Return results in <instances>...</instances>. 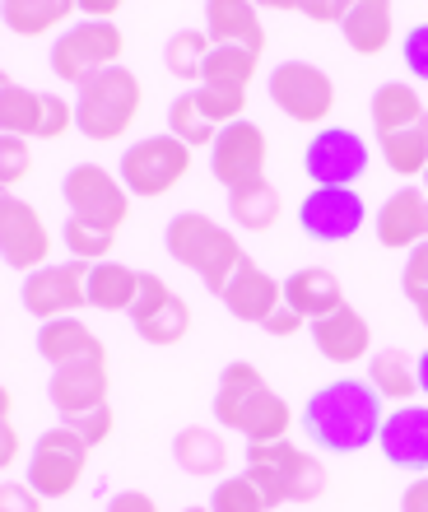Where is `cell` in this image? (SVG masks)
<instances>
[{
  "instance_id": "cell-41",
  "label": "cell",
  "mask_w": 428,
  "mask_h": 512,
  "mask_svg": "<svg viewBox=\"0 0 428 512\" xmlns=\"http://www.w3.org/2000/svg\"><path fill=\"white\" fill-rule=\"evenodd\" d=\"M28 173H33V154H28V140H19V135H5V140H0V177H5V187L24 182Z\"/></svg>"
},
{
  "instance_id": "cell-20",
  "label": "cell",
  "mask_w": 428,
  "mask_h": 512,
  "mask_svg": "<svg viewBox=\"0 0 428 512\" xmlns=\"http://www.w3.org/2000/svg\"><path fill=\"white\" fill-rule=\"evenodd\" d=\"M224 308L238 317V322H252V326H266L270 312L284 303V280H275L266 266H256L252 256L233 270V280H228L224 294Z\"/></svg>"
},
{
  "instance_id": "cell-7",
  "label": "cell",
  "mask_w": 428,
  "mask_h": 512,
  "mask_svg": "<svg viewBox=\"0 0 428 512\" xmlns=\"http://www.w3.org/2000/svg\"><path fill=\"white\" fill-rule=\"evenodd\" d=\"M187 173H191V145H182L177 135H145V140L121 149L117 163V177L140 201L168 196Z\"/></svg>"
},
{
  "instance_id": "cell-16",
  "label": "cell",
  "mask_w": 428,
  "mask_h": 512,
  "mask_svg": "<svg viewBox=\"0 0 428 512\" xmlns=\"http://www.w3.org/2000/svg\"><path fill=\"white\" fill-rule=\"evenodd\" d=\"M298 229L312 243H349L363 229V196L354 187H312L298 205Z\"/></svg>"
},
{
  "instance_id": "cell-47",
  "label": "cell",
  "mask_w": 428,
  "mask_h": 512,
  "mask_svg": "<svg viewBox=\"0 0 428 512\" xmlns=\"http://www.w3.org/2000/svg\"><path fill=\"white\" fill-rule=\"evenodd\" d=\"M19 457V433H14V419H10V391L0 396V466H14Z\"/></svg>"
},
{
  "instance_id": "cell-27",
  "label": "cell",
  "mask_w": 428,
  "mask_h": 512,
  "mask_svg": "<svg viewBox=\"0 0 428 512\" xmlns=\"http://www.w3.org/2000/svg\"><path fill=\"white\" fill-rule=\"evenodd\" d=\"M368 387L391 405H415L419 396V359L405 350H377L368 359Z\"/></svg>"
},
{
  "instance_id": "cell-34",
  "label": "cell",
  "mask_w": 428,
  "mask_h": 512,
  "mask_svg": "<svg viewBox=\"0 0 428 512\" xmlns=\"http://www.w3.org/2000/svg\"><path fill=\"white\" fill-rule=\"evenodd\" d=\"M377 149H382V163H387L396 177H424L428 173V126H410V131L382 135Z\"/></svg>"
},
{
  "instance_id": "cell-11",
  "label": "cell",
  "mask_w": 428,
  "mask_h": 512,
  "mask_svg": "<svg viewBox=\"0 0 428 512\" xmlns=\"http://www.w3.org/2000/svg\"><path fill=\"white\" fill-rule=\"evenodd\" d=\"M303 173L312 187H354L368 173V145L349 126H321L303 149Z\"/></svg>"
},
{
  "instance_id": "cell-12",
  "label": "cell",
  "mask_w": 428,
  "mask_h": 512,
  "mask_svg": "<svg viewBox=\"0 0 428 512\" xmlns=\"http://www.w3.org/2000/svg\"><path fill=\"white\" fill-rule=\"evenodd\" d=\"M24 312L38 322H56V317H75L89 303V261H66V266H42L24 275Z\"/></svg>"
},
{
  "instance_id": "cell-25",
  "label": "cell",
  "mask_w": 428,
  "mask_h": 512,
  "mask_svg": "<svg viewBox=\"0 0 428 512\" xmlns=\"http://www.w3.org/2000/svg\"><path fill=\"white\" fill-rule=\"evenodd\" d=\"M38 354L52 368L80 364V359H107L103 340H98L80 317H56V322H42L38 326Z\"/></svg>"
},
{
  "instance_id": "cell-24",
  "label": "cell",
  "mask_w": 428,
  "mask_h": 512,
  "mask_svg": "<svg viewBox=\"0 0 428 512\" xmlns=\"http://www.w3.org/2000/svg\"><path fill=\"white\" fill-rule=\"evenodd\" d=\"M340 38H345L349 52L359 56H382L396 38V10L387 0H354L340 24Z\"/></svg>"
},
{
  "instance_id": "cell-52",
  "label": "cell",
  "mask_w": 428,
  "mask_h": 512,
  "mask_svg": "<svg viewBox=\"0 0 428 512\" xmlns=\"http://www.w3.org/2000/svg\"><path fill=\"white\" fill-rule=\"evenodd\" d=\"M419 396H428V350L419 354Z\"/></svg>"
},
{
  "instance_id": "cell-2",
  "label": "cell",
  "mask_w": 428,
  "mask_h": 512,
  "mask_svg": "<svg viewBox=\"0 0 428 512\" xmlns=\"http://www.w3.org/2000/svg\"><path fill=\"white\" fill-rule=\"evenodd\" d=\"M214 419H219V429L242 433L247 447L284 443V438H289V424H294L284 396H275L270 382L261 378V368L247 364V359H233V364H224V373H219Z\"/></svg>"
},
{
  "instance_id": "cell-37",
  "label": "cell",
  "mask_w": 428,
  "mask_h": 512,
  "mask_svg": "<svg viewBox=\"0 0 428 512\" xmlns=\"http://www.w3.org/2000/svg\"><path fill=\"white\" fill-rule=\"evenodd\" d=\"M196 98V108L205 112V122L214 131H224V126L242 122V108H247V89H219V84H201V89H191Z\"/></svg>"
},
{
  "instance_id": "cell-28",
  "label": "cell",
  "mask_w": 428,
  "mask_h": 512,
  "mask_svg": "<svg viewBox=\"0 0 428 512\" xmlns=\"http://www.w3.org/2000/svg\"><path fill=\"white\" fill-rule=\"evenodd\" d=\"M135 298H140V270L121 266V261H98V266H89V308L131 312Z\"/></svg>"
},
{
  "instance_id": "cell-21",
  "label": "cell",
  "mask_w": 428,
  "mask_h": 512,
  "mask_svg": "<svg viewBox=\"0 0 428 512\" xmlns=\"http://www.w3.org/2000/svg\"><path fill=\"white\" fill-rule=\"evenodd\" d=\"M312 331V345H317L321 359H331V364H359L368 359L373 350V326L363 317L359 308H335L331 317H321V322L308 326Z\"/></svg>"
},
{
  "instance_id": "cell-45",
  "label": "cell",
  "mask_w": 428,
  "mask_h": 512,
  "mask_svg": "<svg viewBox=\"0 0 428 512\" xmlns=\"http://www.w3.org/2000/svg\"><path fill=\"white\" fill-rule=\"evenodd\" d=\"M405 298H419L428 294V243H419L415 252L405 256V280H401Z\"/></svg>"
},
{
  "instance_id": "cell-6",
  "label": "cell",
  "mask_w": 428,
  "mask_h": 512,
  "mask_svg": "<svg viewBox=\"0 0 428 512\" xmlns=\"http://www.w3.org/2000/svg\"><path fill=\"white\" fill-rule=\"evenodd\" d=\"M121 52H126V38L112 19H80L70 24L52 47V75L66 84H89L94 75L121 66Z\"/></svg>"
},
{
  "instance_id": "cell-26",
  "label": "cell",
  "mask_w": 428,
  "mask_h": 512,
  "mask_svg": "<svg viewBox=\"0 0 428 512\" xmlns=\"http://www.w3.org/2000/svg\"><path fill=\"white\" fill-rule=\"evenodd\" d=\"M410 126H428V112H424L419 89L415 84H401V80L377 84V94H373V131H377V140H382V135H396V131H410Z\"/></svg>"
},
{
  "instance_id": "cell-36",
  "label": "cell",
  "mask_w": 428,
  "mask_h": 512,
  "mask_svg": "<svg viewBox=\"0 0 428 512\" xmlns=\"http://www.w3.org/2000/svg\"><path fill=\"white\" fill-rule=\"evenodd\" d=\"M168 135H177L182 145H214L219 140V131H214L210 122H205V112L196 108V98H191V89L187 94H177L173 103H168Z\"/></svg>"
},
{
  "instance_id": "cell-23",
  "label": "cell",
  "mask_w": 428,
  "mask_h": 512,
  "mask_svg": "<svg viewBox=\"0 0 428 512\" xmlns=\"http://www.w3.org/2000/svg\"><path fill=\"white\" fill-rule=\"evenodd\" d=\"M205 33L214 47H247V52H266V28L261 10L247 0H210L205 5Z\"/></svg>"
},
{
  "instance_id": "cell-17",
  "label": "cell",
  "mask_w": 428,
  "mask_h": 512,
  "mask_svg": "<svg viewBox=\"0 0 428 512\" xmlns=\"http://www.w3.org/2000/svg\"><path fill=\"white\" fill-rule=\"evenodd\" d=\"M377 243L391 247V252H415L419 243H428V191L424 187H401L391 191L382 210L373 219Z\"/></svg>"
},
{
  "instance_id": "cell-10",
  "label": "cell",
  "mask_w": 428,
  "mask_h": 512,
  "mask_svg": "<svg viewBox=\"0 0 428 512\" xmlns=\"http://www.w3.org/2000/svg\"><path fill=\"white\" fill-rule=\"evenodd\" d=\"M270 103L298 126H321L335 108V80L312 61H280L270 70Z\"/></svg>"
},
{
  "instance_id": "cell-53",
  "label": "cell",
  "mask_w": 428,
  "mask_h": 512,
  "mask_svg": "<svg viewBox=\"0 0 428 512\" xmlns=\"http://www.w3.org/2000/svg\"><path fill=\"white\" fill-rule=\"evenodd\" d=\"M410 303H415V312H419V326H428V294L410 298Z\"/></svg>"
},
{
  "instance_id": "cell-42",
  "label": "cell",
  "mask_w": 428,
  "mask_h": 512,
  "mask_svg": "<svg viewBox=\"0 0 428 512\" xmlns=\"http://www.w3.org/2000/svg\"><path fill=\"white\" fill-rule=\"evenodd\" d=\"M70 126H75V103H66V98H56V94H42V131H38V140H61Z\"/></svg>"
},
{
  "instance_id": "cell-29",
  "label": "cell",
  "mask_w": 428,
  "mask_h": 512,
  "mask_svg": "<svg viewBox=\"0 0 428 512\" xmlns=\"http://www.w3.org/2000/svg\"><path fill=\"white\" fill-rule=\"evenodd\" d=\"M173 457L187 475H219L228 471V443L224 433L205 429V424H191L173 438Z\"/></svg>"
},
{
  "instance_id": "cell-50",
  "label": "cell",
  "mask_w": 428,
  "mask_h": 512,
  "mask_svg": "<svg viewBox=\"0 0 428 512\" xmlns=\"http://www.w3.org/2000/svg\"><path fill=\"white\" fill-rule=\"evenodd\" d=\"M401 512H428V475H419L415 485L401 494Z\"/></svg>"
},
{
  "instance_id": "cell-32",
  "label": "cell",
  "mask_w": 428,
  "mask_h": 512,
  "mask_svg": "<svg viewBox=\"0 0 428 512\" xmlns=\"http://www.w3.org/2000/svg\"><path fill=\"white\" fill-rule=\"evenodd\" d=\"M214 42L205 28H182V33H173L168 38V47H163V66H168V75L182 84H196L201 89L205 80V61H210Z\"/></svg>"
},
{
  "instance_id": "cell-3",
  "label": "cell",
  "mask_w": 428,
  "mask_h": 512,
  "mask_svg": "<svg viewBox=\"0 0 428 512\" xmlns=\"http://www.w3.org/2000/svg\"><path fill=\"white\" fill-rule=\"evenodd\" d=\"M163 247H168V256H173L177 266L196 270L210 294H224L228 280H233V270L247 261L238 233L224 229V224H214V219L201 215V210H182V215L168 219Z\"/></svg>"
},
{
  "instance_id": "cell-9",
  "label": "cell",
  "mask_w": 428,
  "mask_h": 512,
  "mask_svg": "<svg viewBox=\"0 0 428 512\" xmlns=\"http://www.w3.org/2000/svg\"><path fill=\"white\" fill-rule=\"evenodd\" d=\"M84 466H89V443H84L75 429L56 424V429L38 433V443H33V452H28V480L24 485H33L47 503L66 499V494L80 489Z\"/></svg>"
},
{
  "instance_id": "cell-44",
  "label": "cell",
  "mask_w": 428,
  "mask_h": 512,
  "mask_svg": "<svg viewBox=\"0 0 428 512\" xmlns=\"http://www.w3.org/2000/svg\"><path fill=\"white\" fill-rule=\"evenodd\" d=\"M42 494L33 485H19V480H10V485H0V512H42Z\"/></svg>"
},
{
  "instance_id": "cell-14",
  "label": "cell",
  "mask_w": 428,
  "mask_h": 512,
  "mask_svg": "<svg viewBox=\"0 0 428 512\" xmlns=\"http://www.w3.org/2000/svg\"><path fill=\"white\" fill-rule=\"evenodd\" d=\"M266 159H270L266 131L242 117V122L219 131V140H214V149H210V173L224 191H238V187H247V182H261V177H266Z\"/></svg>"
},
{
  "instance_id": "cell-15",
  "label": "cell",
  "mask_w": 428,
  "mask_h": 512,
  "mask_svg": "<svg viewBox=\"0 0 428 512\" xmlns=\"http://www.w3.org/2000/svg\"><path fill=\"white\" fill-rule=\"evenodd\" d=\"M0 247H5V266L24 270V275L42 270L47 256H52V233L42 224L38 205H28L14 191L0 196Z\"/></svg>"
},
{
  "instance_id": "cell-51",
  "label": "cell",
  "mask_w": 428,
  "mask_h": 512,
  "mask_svg": "<svg viewBox=\"0 0 428 512\" xmlns=\"http://www.w3.org/2000/svg\"><path fill=\"white\" fill-rule=\"evenodd\" d=\"M75 10H80V19H117V0H75Z\"/></svg>"
},
{
  "instance_id": "cell-54",
  "label": "cell",
  "mask_w": 428,
  "mask_h": 512,
  "mask_svg": "<svg viewBox=\"0 0 428 512\" xmlns=\"http://www.w3.org/2000/svg\"><path fill=\"white\" fill-rule=\"evenodd\" d=\"M182 512H210V508H205V503H201V508H182Z\"/></svg>"
},
{
  "instance_id": "cell-40",
  "label": "cell",
  "mask_w": 428,
  "mask_h": 512,
  "mask_svg": "<svg viewBox=\"0 0 428 512\" xmlns=\"http://www.w3.org/2000/svg\"><path fill=\"white\" fill-rule=\"evenodd\" d=\"M61 424L80 433V438H84L89 447H98V443H107V438H112V424H117V415H112V405H98V410L70 415V419H61Z\"/></svg>"
},
{
  "instance_id": "cell-4",
  "label": "cell",
  "mask_w": 428,
  "mask_h": 512,
  "mask_svg": "<svg viewBox=\"0 0 428 512\" xmlns=\"http://www.w3.org/2000/svg\"><path fill=\"white\" fill-rule=\"evenodd\" d=\"M247 480L261 489L266 508H280V503H312L326 494L331 475L312 452L294 447L289 438L284 443H261L247 447Z\"/></svg>"
},
{
  "instance_id": "cell-31",
  "label": "cell",
  "mask_w": 428,
  "mask_h": 512,
  "mask_svg": "<svg viewBox=\"0 0 428 512\" xmlns=\"http://www.w3.org/2000/svg\"><path fill=\"white\" fill-rule=\"evenodd\" d=\"M0 14H5V28L10 33H19V38H42L47 28L66 24V19H75V0H5L0 5Z\"/></svg>"
},
{
  "instance_id": "cell-22",
  "label": "cell",
  "mask_w": 428,
  "mask_h": 512,
  "mask_svg": "<svg viewBox=\"0 0 428 512\" xmlns=\"http://www.w3.org/2000/svg\"><path fill=\"white\" fill-rule=\"evenodd\" d=\"M284 303L312 326V322H321V317H331L335 308H345V284L326 266H303L284 280Z\"/></svg>"
},
{
  "instance_id": "cell-35",
  "label": "cell",
  "mask_w": 428,
  "mask_h": 512,
  "mask_svg": "<svg viewBox=\"0 0 428 512\" xmlns=\"http://www.w3.org/2000/svg\"><path fill=\"white\" fill-rule=\"evenodd\" d=\"M256 66L261 56L247 52V47H214L210 61H205V80L201 84H219V89H247L256 80Z\"/></svg>"
},
{
  "instance_id": "cell-13",
  "label": "cell",
  "mask_w": 428,
  "mask_h": 512,
  "mask_svg": "<svg viewBox=\"0 0 428 512\" xmlns=\"http://www.w3.org/2000/svg\"><path fill=\"white\" fill-rule=\"evenodd\" d=\"M126 317H131L135 336L145 345H177L191 331V303L182 294H173L154 270H140V298H135V308Z\"/></svg>"
},
{
  "instance_id": "cell-5",
  "label": "cell",
  "mask_w": 428,
  "mask_h": 512,
  "mask_svg": "<svg viewBox=\"0 0 428 512\" xmlns=\"http://www.w3.org/2000/svg\"><path fill=\"white\" fill-rule=\"evenodd\" d=\"M140 98H145V89L135 80V70H103L89 84H80V94H75V131L84 140H98V145L121 140L140 117Z\"/></svg>"
},
{
  "instance_id": "cell-18",
  "label": "cell",
  "mask_w": 428,
  "mask_h": 512,
  "mask_svg": "<svg viewBox=\"0 0 428 512\" xmlns=\"http://www.w3.org/2000/svg\"><path fill=\"white\" fill-rule=\"evenodd\" d=\"M377 447L401 471H428V405H396L382 419Z\"/></svg>"
},
{
  "instance_id": "cell-33",
  "label": "cell",
  "mask_w": 428,
  "mask_h": 512,
  "mask_svg": "<svg viewBox=\"0 0 428 512\" xmlns=\"http://www.w3.org/2000/svg\"><path fill=\"white\" fill-rule=\"evenodd\" d=\"M0 131L19 135V140L42 131V94L38 89H24V84H14V80L0 84Z\"/></svg>"
},
{
  "instance_id": "cell-49",
  "label": "cell",
  "mask_w": 428,
  "mask_h": 512,
  "mask_svg": "<svg viewBox=\"0 0 428 512\" xmlns=\"http://www.w3.org/2000/svg\"><path fill=\"white\" fill-rule=\"evenodd\" d=\"M107 512H159V503L149 494H140V489H121V494L107 499Z\"/></svg>"
},
{
  "instance_id": "cell-55",
  "label": "cell",
  "mask_w": 428,
  "mask_h": 512,
  "mask_svg": "<svg viewBox=\"0 0 428 512\" xmlns=\"http://www.w3.org/2000/svg\"><path fill=\"white\" fill-rule=\"evenodd\" d=\"M424 191H428V173H424Z\"/></svg>"
},
{
  "instance_id": "cell-1",
  "label": "cell",
  "mask_w": 428,
  "mask_h": 512,
  "mask_svg": "<svg viewBox=\"0 0 428 512\" xmlns=\"http://www.w3.org/2000/svg\"><path fill=\"white\" fill-rule=\"evenodd\" d=\"M382 405L387 401L368 387V378H335L308 396L303 429L317 447H326L335 457H349V452H363L368 443H377L382 419H387Z\"/></svg>"
},
{
  "instance_id": "cell-30",
  "label": "cell",
  "mask_w": 428,
  "mask_h": 512,
  "mask_svg": "<svg viewBox=\"0 0 428 512\" xmlns=\"http://www.w3.org/2000/svg\"><path fill=\"white\" fill-rule=\"evenodd\" d=\"M280 210H284L280 191L270 187L266 177H261V182H247V187H238V191H228V219L247 233L275 229V224H280Z\"/></svg>"
},
{
  "instance_id": "cell-46",
  "label": "cell",
  "mask_w": 428,
  "mask_h": 512,
  "mask_svg": "<svg viewBox=\"0 0 428 512\" xmlns=\"http://www.w3.org/2000/svg\"><path fill=\"white\" fill-rule=\"evenodd\" d=\"M284 10L308 14V19H317V24H345L349 5H340V0H289Z\"/></svg>"
},
{
  "instance_id": "cell-39",
  "label": "cell",
  "mask_w": 428,
  "mask_h": 512,
  "mask_svg": "<svg viewBox=\"0 0 428 512\" xmlns=\"http://www.w3.org/2000/svg\"><path fill=\"white\" fill-rule=\"evenodd\" d=\"M205 508L210 512H270L266 499H261V489H256L247 475H228V480H219Z\"/></svg>"
},
{
  "instance_id": "cell-43",
  "label": "cell",
  "mask_w": 428,
  "mask_h": 512,
  "mask_svg": "<svg viewBox=\"0 0 428 512\" xmlns=\"http://www.w3.org/2000/svg\"><path fill=\"white\" fill-rule=\"evenodd\" d=\"M401 56H405V66H410V75L428 84V24L405 28V38H401Z\"/></svg>"
},
{
  "instance_id": "cell-38",
  "label": "cell",
  "mask_w": 428,
  "mask_h": 512,
  "mask_svg": "<svg viewBox=\"0 0 428 512\" xmlns=\"http://www.w3.org/2000/svg\"><path fill=\"white\" fill-rule=\"evenodd\" d=\"M66 247L75 261H112V247H117V233L98 229V224H84V219H66Z\"/></svg>"
},
{
  "instance_id": "cell-48",
  "label": "cell",
  "mask_w": 428,
  "mask_h": 512,
  "mask_svg": "<svg viewBox=\"0 0 428 512\" xmlns=\"http://www.w3.org/2000/svg\"><path fill=\"white\" fill-rule=\"evenodd\" d=\"M303 326H308V322H303V317H298V312L289 308V303H280V308L270 312V322L261 326V331H266V336H298Z\"/></svg>"
},
{
  "instance_id": "cell-8",
  "label": "cell",
  "mask_w": 428,
  "mask_h": 512,
  "mask_svg": "<svg viewBox=\"0 0 428 512\" xmlns=\"http://www.w3.org/2000/svg\"><path fill=\"white\" fill-rule=\"evenodd\" d=\"M61 196H66L70 219L98 224L107 233H117L131 215V191L117 173H107L103 163H75L61 182Z\"/></svg>"
},
{
  "instance_id": "cell-19",
  "label": "cell",
  "mask_w": 428,
  "mask_h": 512,
  "mask_svg": "<svg viewBox=\"0 0 428 512\" xmlns=\"http://www.w3.org/2000/svg\"><path fill=\"white\" fill-rule=\"evenodd\" d=\"M107 359H80V364L52 368V382H47V401L56 405V415H84V410H98L107 405Z\"/></svg>"
}]
</instances>
